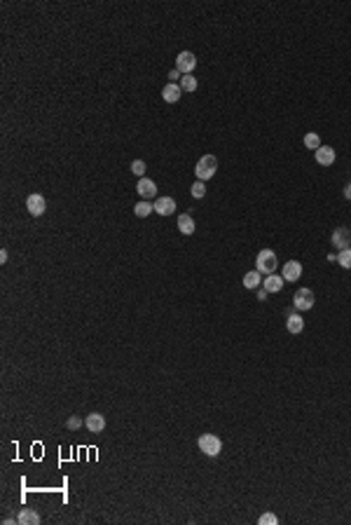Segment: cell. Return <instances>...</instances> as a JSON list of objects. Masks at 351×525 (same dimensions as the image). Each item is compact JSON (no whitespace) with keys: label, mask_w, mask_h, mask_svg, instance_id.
I'll use <instances>...</instances> for the list:
<instances>
[{"label":"cell","mask_w":351,"mask_h":525,"mask_svg":"<svg viewBox=\"0 0 351 525\" xmlns=\"http://www.w3.org/2000/svg\"><path fill=\"white\" fill-rule=\"evenodd\" d=\"M276 265H279V258L272 249H262L258 251V258H255V270L260 274H274L276 272Z\"/></svg>","instance_id":"1"},{"label":"cell","mask_w":351,"mask_h":525,"mask_svg":"<svg viewBox=\"0 0 351 525\" xmlns=\"http://www.w3.org/2000/svg\"><path fill=\"white\" fill-rule=\"evenodd\" d=\"M215 171H218V157H215V155H204V157L197 162V167H194L197 181H208V178H213Z\"/></svg>","instance_id":"2"},{"label":"cell","mask_w":351,"mask_h":525,"mask_svg":"<svg viewBox=\"0 0 351 525\" xmlns=\"http://www.w3.org/2000/svg\"><path fill=\"white\" fill-rule=\"evenodd\" d=\"M197 446H199V450H201L204 455L215 457V455H220L222 441H220V436H215V434H201L199 441H197Z\"/></svg>","instance_id":"3"},{"label":"cell","mask_w":351,"mask_h":525,"mask_svg":"<svg viewBox=\"0 0 351 525\" xmlns=\"http://www.w3.org/2000/svg\"><path fill=\"white\" fill-rule=\"evenodd\" d=\"M314 291L312 288H298L295 291V295H293V307L298 309V312H307V309L314 307Z\"/></svg>","instance_id":"4"},{"label":"cell","mask_w":351,"mask_h":525,"mask_svg":"<svg viewBox=\"0 0 351 525\" xmlns=\"http://www.w3.org/2000/svg\"><path fill=\"white\" fill-rule=\"evenodd\" d=\"M194 68H197V56L192 52H180L176 56V70H180L183 75H190Z\"/></svg>","instance_id":"5"},{"label":"cell","mask_w":351,"mask_h":525,"mask_svg":"<svg viewBox=\"0 0 351 525\" xmlns=\"http://www.w3.org/2000/svg\"><path fill=\"white\" fill-rule=\"evenodd\" d=\"M333 247H337L340 251H344V249H349L351 244V230L349 228H344V225H340V228H335L333 230Z\"/></svg>","instance_id":"6"},{"label":"cell","mask_w":351,"mask_h":525,"mask_svg":"<svg viewBox=\"0 0 351 525\" xmlns=\"http://www.w3.org/2000/svg\"><path fill=\"white\" fill-rule=\"evenodd\" d=\"M26 209H28V214L31 216H42L47 209V202L42 195H28L26 197Z\"/></svg>","instance_id":"7"},{"label":"cell","mask_w":351,"mask_h":525,"mask_svg":"<svg viewBox=\"0 0 351 525\" xmlns=\"http://www.w3.org/2000/svg\"><path fill=\"white\" fill-rule=\"evenodd\" d=\"M281 277L286 279V281H298V279L302 277V262H298V261H288V262H283Z\"/></svg>","instance_id":"8"},{"label":"cell","mask_w":351,"mask_h":525,"mask_svg":"<svg viewBox=\"0 0 351 525\" xmlns=\"http://www.w3.org/2000/svg\"><path fill=\"white\" fill-rule=\"evenodd\" d=\"M84 425H87V429L92 434H101L106 429V417L101 415V413H89L87 420H84Z\"/></svg>","instance_id":"9"},{"label":"cell","mask_w":351,"mask_h":525,"mask_svg":"<svg viewBox=\"0 0 351 525\" xmlns=\"http://www.w3.org/2000/svg\"><path fill=\"white\" fill-rule=\"evenodd\" d=\"M314 155H316V162L321 164V167H330V164L335 162V150L330 146H321L319 150H314Z\"/></svg>","instance_id":"10"},{"label":"cell","mask_w":351,"mask_h":525,"mask_svg":"<svg viewBox=\"0 0 351 525\" xmlns=\"http://www.w3.org/2000/svg\"><path fill=\"white\" fill-rule=\"evenodd\" d=\"M136 190H138V195H141L143 200H153L155 195H157V186H155V181H150V178H145V176L138 181Z\"/></svg>","instance_id":"11"},{"label":"cell","mask_w":351,"mask_h":525,"mask_svg":"<svg viewBox=\"0 0 351 525\" xmlns=\"http://www.w3.org/2000/svg\"><path fill=\"white\" fill-rule=\"evenodd\" d=\"M283 284H286V279L281 277V274H267V279L262 281V288L267 291V293H279L283 288Z\"/></svg>","instance_id":"12"},{"label":"cell","mask_w":351,"mask_h":525,"mask_svg":"<svg viewBox=\"0 0 351 525\" xmlns=\"http://www.w3.org/2000/svg\"><path fill=\"white\" fill-rule=\"evenodd\" d=\"M155 211L160 216H171L176 211V200L174 197H160V200L155 202Z\"/></svg>","instance_id":"13"},{"label":"cell","mask_w":351,"mask_h":525,"mask_svg":"<svg viewBox=\"0 0 351 525\" xmlns=\"http://www.w3.org/2000/svg\"><path fill=\"white\" fill-rule=\"evenodd\" d=\"M180 94H183V89H180L178 82H169V85L162 89V99L167 101V103H176V101H180Z\"/></svg>","instance_id":"14"},{"label":"cell","mask_w":351,"mask_h":525,"mask_svg":"<svg viewBox=\"0 0 351 525\" xmlns=\"http://www.w3.org/2000/svg\"><path fill=\"white\" fill-rule=\"evenodd\" d=\"M194 218L190 216V214H180L178 216V230H180V235H194Z\"/></svg>","instance_id":"15"},{"label":"cell","mask_w":351,"mask_h":525,"mask_svg":"<svg viewBox=\"0 0 351 525\" xmlns=\"http://www.w3.org/2000/svg\"><path fill=\"white\" fill-rule=\"evenodd\" d=\"M16 523L19 525H38L40 516L33 509H21L19 511V516H16Z\"/></svg>","instance_id":"16"},{"label":"cell","mask_w":351,"mask_h":525,"mask_svg":"<svg viewBox=\"0 0 351 525\" xmlns=\"http://www.w3.org/2000/svg\"><path fill=\"white\" fill-rule=\"evenodd\" d=\"M286 328H288V333L298 335V333H302V328H305V319L300 317V314H288V319H286Z\"/></svg>","instance_id":"17"},{"label":"cell","mask_w":351,"mask_h":525,"mask_svg":"<svg viewBox=\"0 0 351 525\" xmlns=\"http://www.w3.org/2000/svg\"><path fill=\"white\" fill-rule=\"evenodd\" d=\"M244 286L246 288H258V286H262V277H260V272L258 270H253V272H246L244 274Z\"/></svg>","instance_id":"18"},{"label":"cell","mask_w":351,"mask_h":525,"mask_svg":"<svg viewBox=\"0 0 351 525\" xmlns=\"http://www.w3.org/2000/svg\"><path fill=\"white\" fill-rule=\"evenodd\" d=\"M155 211V204H150V200H143V202H138L136 207H134V214H136L138 218H145V216H150Z\"/></svg>","instance_id":"19"},{"label":"cell","mask_w":351,"mask_h":525,"mask_svg":"<svg viewBox=\"0 0 351 525\" xmlns=\"http://www.w3.org/2000/svg\"><path fill=\"white\" fill-rule=\"evenodd\" d=\"M180 89H183V92H194V89H197V77L183 75L180 77Z\"/></svg>","instance_id":"20"},{"label":"cell","mask_w":351,"mask_h":525,"mask_svg":"<svg viewBox=\"0 0 351 525\" xmlns=\"http://www.w3.org/2000/svg\"><path fill=\"white\" fill-rule=\"evenodd\" d=\"M305 146L309 148V150H319V148H321V139H319V134H314V131H309V134H305Z\"/></svg>","instance_id":"21"},{"label":"cell","mask_w":351,"mask_h":525,"mask_svg":"<svg viewBox=\"0 0 351 525\" xmlns=\"http://www.w3.org/2000/svg\"><path fill=\"white\" fill-rule=\"evenodd\" d=\"M335 262H340L344 270H351V249H344V251H340L337 254V261Z\"/></svg>","instance_id":"22"},{"label":"cell","mask_w":351,"mask_h":525,"mask_svg":"<svg viewBox=\"0 0 351 525\" xmlns=\"http://www.w3.org/2000/svg\"><path fill=\"white\" fill-rule=\"evenodd\" d=\"M190 193H192V197H194V200H201V197L206 195V186H204V181H197V183L192 186Z\"/></svg>","instance_id":"23"},{"label":"cell","mask_w":351,"mask_h":525,"mask_svg":"<svg viewBox=\"0 0 351 525\" xmlns=\"http://www.w3.org/2000/svg\"><path fill=\"white\" fill-rule=\"evenodd\" d=\"M260 525H279V516H276V514H262V516H260V521H258Z\"/></svg>","instance_id":"24"},{"label":"cell","mask_w":351,"mask_h":525,"mask_svg":"<svg viewBox=\"0 0 351 525\" xmlns=\"http://www.w3.org/2000/svg\"><path fill=\"white\" fill-rule=\"evenodd\" d=\"M131 171H134L136 176L143 178L145 176V162L143 160H134V162H131Z\"/></svg>","instance_id":"25"},{"label":"cell","mask_w":351,"mask_h":525,"mask_svg":"<svg viewBox=\"0 0 351 525\" xmlns=\"http://www.w3.org/2000/svg\"><path fill=\"white\" fill-rule=\"evenodd\" d=\"M66 427H68V429H80V427H82V420H80L77 415H70L68 422H66Z\"/></svg>","instance_id":"26"},{"label":"cell","mask_w":351,"mask_h":525,"mask_svg":"<svg viewBox=\"0 0 351 525\" xmlns=\"http://www.w3.org/2000/svg\"><path fill=\"white\" fill-rule=\"evenodd\" d=\"M180 77H183V73H180V70H171V73H169V82H176V80H180Z\"/></svg>","instance_id":"27"},{"label":"cell","mask_w":351,"mask_h":525,"mask_svg":"<svg viewBox=\"0 0 351 525\" xmlns=\"http://www.w3.org/2000/svg\"><path fill=\"white\" fill-rule=\"evenodd\" d=\"M344 197H347V200H351V183H347V186H344Z\"/></svg>","instance_id":"28"},{"label":"cell","mask_w":351,"mask_h":525,"mask_svg":"<svg viewBox=\"0 0 351 525\" xmlns=\"http://www.w3.org/2000/svg\"><path fill=\"white\" fill-rule=\"evenodd\" d=\"M258 300H267V291H265V288H260L258 291Z\"/></svg>","instance_id":"29"},{"label":"cell","mask_w":351,"mask_h":525,"mask_svg":"<svg viewBox=\"0 0 351 525\" xmlns=\"http://www.w3.org/2000/svg\"><path fill=\"white\" fill-rule=\"evenodd\" d=\"M0 262H7V251H5V249L0 251Z\"/></svg>","instance_id":"30"}]
</instances>
